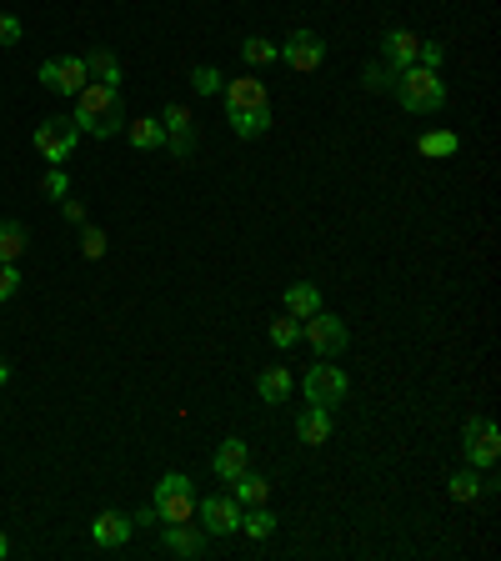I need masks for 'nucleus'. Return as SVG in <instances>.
I'll list each match as a JSON object with an SVG mask.
<instances>
[{"label": "nucleus", "instance_id": "obj_19", "mask_svg": "<svg viewBox=\"0 0 501 561\" xmlns=\"http://www.w3.org/2000/svg\"><path fill=\"white\" fill-rule=\"evenodd\" d=\"M231 496L241 501V506H266V496H271V476H256L251 466L231 481Z\"/></svg>", "mask_w": 501, "mask_h": 561}, {"label": "nucleus", "instance_id": "obj_17", "mask_svg": "<svg viewBox=\"0 0 501 561\" xmlns=\"http://www.w3.org/2000/svg\"><path fill=\"white\" fill-rule=\"evenodd\" d=\"M296 436H301L306 446H326V441H331V411L306 401V411L296 416Z\"/></svg>", "mask_w": 501, "mask_h": 561}, {"label": "nucleus", "instance_id": "obj_30", "mask_svg": "<svg viewBox=\"0 0 501 561\" xmlns=\"http://www.w3.org/2000/svg\"><path fill=\"white\" fill-rule=\"evenodd\" d=\"M191 86H196L201 96H221V86H226V76H221L216 66H196V71H191Z\"/></svg>", "mask_w": 501, "mask_h": 561}, {"label": "nucleus", "instance_id": "obj_27", "mask_svg": "<svg viewBox=\"0 0 501 561\" xmlns=\"http://www.w3.org/2000/svg\"><path fill=\"white\" fill-rule=\"evenodd\" d=\"M416 151L421 156H456L461 151V136L456 131H426V136H416Z\"/></svg>", "mask_w": 501, "mask_h": 561}, {"label": "nucleus", "instance_id": "obj_23", "mask_svg": "<svg viewBox=\"0 0 501 561\" xmlns=\"http://www.w3.org/2000/svg\"><path fill=\"white\" fill-rule=\"evenodd\" d=\"M231 131H236L241 141L266 136V131H271V106H261V111H231Z\"/></svg>", "mask_w": 501, "mask_h": 561}, {"label": "nucleus", "instance_id": "obj_9", "mask_svg": "<svg viewBox=\"0 0 501 561\" xmlns=\"http://www.w3.org/2000/svg\"><path fill=\"white\" fill-rule=\"evenodd\" d=\"M241 511H246V506H241L231 491L196 501V521H201L206 536H231V531H241Z\"/></svg>", "mask_w": 501, "mask_h": 561}, {"label": "nucleus", "instance_id": "obj_24", "mask_svg": "<svg viewBox=\"0 0 501 561\" xmlns=\"http://www.w3.org/2000/svg\"><path fill=\"white\" fill-rule=\"evenodd\" d=\"M446 491H451L456 501H476V496L486 491V481H481V471H476V466H461V471H451V476H446Z\"/></svg>", "mask_w": 501, "mask_h": 561}, {"label": "nucleus", "instance_id": "obj_7", "mask_svg": "<svg viewBox=\"0 0 501 561\" xmlns=\"http://www.w3.org/2000/svg\"><path fill=\"white\" fill-rule=\"evenodd\" d=\"M36 151H41V161H51V166H61V161H71V151H76V141H81V131H76V121L71 116H46L41 126H36Z\"/></svg>", "mask_w": 501, "mask_h": 561}, {"label": "nucleus", "instance_id": "obj_3", "mask_svg": "<svg viewBox=\"0 0 501 561\" xmlns=\"http://www.w3.org/2000/svg\"><path fill=\"white\" fill-rule=\"evenodd\" d=\"M301 391H306V401L311 406H326V411H336L346 396H351V376L331 361V356H321L306 376H301Z\"/></svg>", "mask_w": 501, "mask_h": 561}, {"label": "nucleus", "instance_id": "obj_5", "mask_svg": "<svg viewBox=\"0 0 501 561\" xmlns=\"http://www.w3.org/2000/svg\"><path fill=\"white\" fill-rule=\"evenodd\" d=\"M301 341L316 351V356H341L346 346H351V331H346V321L341 316H331V311H311L306 321H301Z\"/></svg>", "mask_w": 501, "mask_h": 561}, {"label": "nucleus", "instance_id": "obj_36", "mask_svg": "<svg viewBox=\"0 0 501 561\" xmlns=\"http://www.w3.org/2000/svg\"><path fill=\"white\" fill-rule=\"evenodd\" d=\"M61 216H66L71 226H86V206H81L76 196H61Z\"/></svg>", "mask_w": 501, "mask_h": 561}, {"label": "nucleus", "instance_id": "obj_2", "mask_svg": "<svg viewBox=\"0 0 501 561\" xmlns=\"http://www.w3.org/2000/svg\"><path fill=\"white\" fill-rule=\"evenodd\" d=\"M391 96H396V106L411 111V116H436V111L446 106V81H441L436 71H426V66H406V71H396Z\"/></svg>", "mask_w": 501, "mask_h": 561}, {"label": "nucleus", "instance_id": "obj_21", "mask_svg": "<svg viewBox=\"0 0 501 561\" xmlns=\"http://www.w3.org/2000/svg\"><path fill=\"white\" fill-rule=\"evenodd\" d=\"M126 136L136 151H161L166 146V131H161V116H141V121H126Z\"/></svg>", "mask_w": 501, "mask_h": 561}, {"label": "nucleus", "instance_id": "obj_38", "mask_svg": "<svg viewBox=\"0 0 501 561\" xmlns=\"http://www.w3.org/2000/svg\"><path fill=\"white\" fill-rule=\"evenodd\" d=\"M6 381H11V361H6V356H0V386H6Z\"/></svg>", "mask_w": 501, "mask_h": 561}, {"label": "nucleus", "instance_id": "obj_11", "mask_svg": "<svg viewBox=\"0 0 501 561\" xmlns=\"http://www.w3.org/2000/svg\"><path fill=\"white\" fill-rule=\"evenodd\" d=\"M281 61H286L291 71L311 76V71H321V61H326V41H321L316 31H291L286 46H281Z\"/></svg>", "mask_w": 501, "mask_h": 561}, {"label": "nucleus", "instance_id": "obj_26", "mask_svg": "<svg viewBox=\"0 0 501 561\" xmlns=\"http://www.w3.org/2000/svg\"><path fill=\"white\" fill-rule=\"evenodd\" d=\"M241 61H246V66H276V61H281V46L266 41V36H246V41H241Z\"/></svg>", "mask_w": 501, "mask_h": 561}, {"label": "nucleus", "instance_id": "obj_34", "mask_svg": "<svg viewBox=\"0 0 501 561\" xmlns=\"http://www.w3.org/2000/svg\"><path fill=\"white\" fill-rule=\"evenodd\" d=\"M21 291V271H16V261H0V301H11Z\"/></svg>", "mask_w": 501, "mask_h": 561}, {"label": "nucleus", "instance_id": "obj_32", "mask_svg": "<svg viewBox=\"0 0 501 561\" xmlns=\"http://www.w3.org/2000/svg\"><path fill=\"white\" fill-rule=\"evenodd\" d=\"M81 251H86L91 261H101V256H106V231L86 221V226H81Z\"/></svg>", "mask_w": 501, "mask_h": 561}, {"label": "nucleus", "instance_id": "obj_20", "mask_svg": "<svg viewBox=\"0 0 501 561\" xmlns=\"http://www.w3.org/2000/svg\"><path fill=\"white\" fill-rule=\"evenodd\" d=\"M86 71H91V81H101V86H121V61H116L111 46L86 51Z\"/></svg>", "mask_w": 501, "mask_h": 561}, {"label": "nucleus", "instance_id": "obj_28", "mask_svg": "<svg viewBox=\"0 0 501 561\" xmlns=\"http://www.w3.org/2000/svg\"><path fill=\"white\" fill-rule=\"evenodd\" d=\"M241 531H246L251 541H266V536L276 531V516H271L266 506H251V511H241Z\"/></svg>", "mask_w": 501, "mask_h": 561}, {"label": "nucleus", "instance_id": "obj_33", "mask_svg": "<svg viewBox=\"0 0 501 561\" xmlns=\"http://www.w3.org/2000/svg\"><path fill=\"white\" fill-rule=\"evenodd\" d=\"M41 191H46L51 201H61V196H71V181H66V171H61V166H51V171L41 176Z\"/></svg>", "mask_w": 501, "mask_h": 561}, {"label": "nucleus", "instance_id": "obj_12", "mask_svg": "<svg viewBox=\"0 0 501 561\" xmlns=\"http://www.w3.org/2000/svg\"><path fill=\"white\" fill-rule=\"evenodd\" d=\"M221 101H226V116L231 111H261V106H271V91L256 76H236V81L221 86Z\"/></svg>", "mask_w": 501, "mask_h": 561}, {"label": "nucleus", "instance_id": "obj_1", "mask_svg": "<svg viewBox=\"0 0 501 561\" xmlns=\"http://www.w3.org/2000/svg\"><path fill=\"white\" fill-rule=\"evenodd\" d=\"M71 101H76V106H71V121H76V131H81V136L111 141L116 131H126V106H121L116 86L91 81V86H81Z\"/></svg>", "mask_w": 501, "mask_h": 561}, {"label": "nucleus", "instance_id": "obj_8", "mask_svg": "<svg viewBox=\"0 0 501 561\" xmlns=\"http://www.w3.org/2000/svg\"><path fill=\"white\" fill-rule=\"evenodd\" d=\"M36 81L56 96H76L81 86H91V71H86V56H56L36 71Z\"/></svg>", "mask_w": 501, "mask_h": 561}, {"label": "nucleus", "instance_id": "obj_22", "mask_svg": "<svg viewBox=\"0 0 501 561\" xmlns=\"http://www.w3.org/2000/svg\"><path fill=\"white\" fill-rule=\"evenodd\" d=\"M256 396H261L266 406L286 401V396H291V371H286V366H266V371L256 376Z\"/></svg>", "mask_w": 501, "mask_h": 561}, {"label": "nucleus", "instance_id": "obj_6", "mask_svg": "<svg viewBox=\"0 0 501 561\" xmlns=\"http://www.w3.org/2000/svg\"><path fill=\"white\" fill-rule=\"evenodd\" d=\"M461 456H466V466H476V471L496 466V456H501V431H496L491 416H471V421H466V431H461Z\"/></svg>", "mask_w": 501, "mask_h": 561}, {"label": "nucleus", "instance_id": "obj_35", "mask_svg": "<svg viewBox=\"0 0 501 561\" xmlns=\"http://www.w3.org/2000/svg\"><path fill=\"white\" fill-rule=\"evenodd\" d=\"M446 61V46L441 41H421V51H416V66H426V71H436Z\"/></svg>", "mask_w": 501, "mask_h": 561}, {"label": "nucleus", "instance_id": "obj_16", "mask_svg": "<svg viewBox=\"0 0 501 561\" xmlns=\"http://www.w3.org/2000/svg\"><path fill=\"white\" fill-rule=\"evenodd\" d=\"M131 531H136V521L121 516V511H101V516L91 521V541H96V546H126Z\"/></svg>", "mask_w": 501, "mask_h": 561}, {"label": "nucleus", "instance_id": "obj_25", "mask_svg": "<svg viewBox=\"0 0 501 561\" xmlns=\"http://www.w3.org/2000/svg\"><path fill=\"white\" fill-rule=\"evenodd\" d=\"M26 246H31V236L21 221H0V261H21Z\"/></svg>", "mask_w": 501, "mask_h": 561}, {"label": "nucleus", "instance_id": "obj_14", "mask_svg": "<svg viewBox=\"0 0 501 561\" xmlns=\"http://www.w3.org/2000/svg\"><path fill=\"white\" fill-rule=\"evenodd\" d=\"M416 51H421V36H411V31H386L381 36V61L391 66V71H406V66H416Z\"/></svg>", "mask_w": 501, "mask_h": 561}, {"label": "nucleus", "instance_id": "obj_13", "mask_svg": "<svg viewBox=\"0 0 501 561\" xmlns=\"http://www.w3.org/2000/svg\"><path fill=\"white\" fill-rule=\"evenodd\" d=\"M161 546H166L171 556H186V561H196V556H206V531H201V526H191V521H166V531H161Z\"/></svg>", "mask_w": 501, "mask_h": 561}, {"label": "nucleus", "instance_id": "obj_29", "mask_svg": "<svg viewBox=\"0 0 501 561\" xmlns=\"http://www.w3.org/2000/svg\"><path fill=\"white\" fill-rule=\"evenodd\" d=\"M296 341H301V321H296V316H286V311H281V316H276V321H271V346H276V351H291V346H296Z\"/></svg>", "mask_w": 501, "mask_h": 561}, {"label": "nucleus", "instance_id": "obj_31", "mask_svg": "<svg viewBox=\"0 0 501 561\" xmlns=\"http://www.w3.org/2000/svg\"><path fill=\"white\" fill-rule=\"evenodd\" d=\"M391 81H396V71H391L386 61H381V66H366V71H361V86H366V91H391Z\"/></svg>", "mask_w": 501, "mask_h": 561}, {"label": "nucleus", "instance_id": "obj_4", "mask_svg": "<svg viewBox=\"0 0 501 561\" xmlns=\"http://www.w3.org/2000/svg\"><path fill=\"white\" fill-rule=\"evenodd\" d=\"M151 506H156V521H161V526H166V521H191V516H196V491H191V476H186V471H166V476L156 481Z\"/></svg>", "mask_w": 501, "mask_h": 561}, {"label": "nucleus", "instance_id": "obj_10", "mask_svg": "<svg viewBox=\"0 0 501 561\" xmlns=\"http://www.w3.org/2000/svg\"><path fill=\"white\" fill-rule=\"evenodd\" d=\"M161 131H166V151H171L176 161H191V151H196V141H201V136H196V116H191L186 106L171 101V106L161 111Z\"/></svg>", "mask_w": 501, "mask_h": 561}, {"label": "nucleus", "instance_id": "obj_39", "mask_svg": "<svg viewBox=\"0 0 501 561\" xmlns=\"http://www.w3.org/2000/svg\"><path fill=\"white\" fill-rule=\"evenodd\" d=\"M11 556V541H6V531H0V561H6Z\"/></svg>", "mask_w": 501, "mask_h": 561}, {"label": "nucleus", "instance_id": "obj_37", "mask_svg": "<svg viewBox=\"0 0 501 561\" xmlns=\"http://www.w3.org/2000/svg\"><path fill=\"white\" fill-rule=\"evenodd\" d=\"M21 41V21L16 16H0V46H16Z\"/></svg>", "mask_w": 501, "mask_h": 561}, {"label": "nucleus", "instance_id": "obj_18", "mask_svg": "<svg viewBox=\"0 0 501 561\" xmlns=\"http://www.w3.org/2000/svg\"><path fill=\"white\" fill-rule=\"evenodd\" d=\"M281 306H286V316L306 321L311 311H321V291H316L311 281H291V286H286V296H281Z\"/></svg>", "mask_w": 501, "mask_h": 561}, {"label": "nucleus", "instance_id": "obj_15", "mask_svg": "<svg viewBox=\"0 0 501 561\" xmlns=\"http://www.w3.org/2000/svg\"><path fill=\"white\" fill-rule=\"evenodd\" d=\"M246 466H251V446H246L241 436L221 441V446H216V456H211V471H216L221 481H236V476H241Z\"/></svg>", "mask_w": 501, "mask_h": 561}]
</instances>
